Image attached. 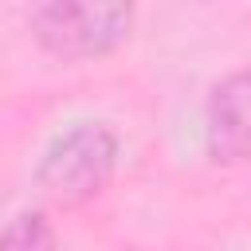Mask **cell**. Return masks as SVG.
<instances>
[{
	"label": "cell",
	"mask_w": 251,
	"mask_h": 251,
	"mask_svg": "<svg viewBox=\"0 0 251 251\" xmlns=\"http://www.w3.org/2000/svg\"><path fill=\"white\" fill-rule=\"evenodd\" d=\"M137 20V0H27V31L59 63L114 55Z\"/></svg>",
	"instance_id": "obj_1"
},
{
	"label": "cell",
	"mask_w": 251,
	"mask_h": 251,
	"mask_svg": "<svg viewBox=\"0 0 251 251\" xmlns=\"http://www.w3.org/2000/svg\"><path fill=\"white\" fill-rule=\"evenodd\" d=\"M118 169V133L106 122H75L47 141L35 165V192L51 208L90 204Z\"/></svg>",
	"instance_id": "obj_2"
},
{
	"label": "cell",
	"mask_w": 251,
	"mask_h": 251,
	"mask_svg": "<svg viewBox=\"0 0 251 251\" xmlns=\"http://www.w3.org/2000/svg\"><path fill=\"white\" fill-rule=\"evenodd\" d=\"M204 149L216 165L251 161V67L224 75L204 102Z\"/></svg>",
	"instance_id": "obj_3"
},
{
	"label": "cell",
	"mask_w": 251,
	"mask_h": 251,
	"mask_svg": "<svg viewBox=\"0 0 251 251\" xmlns=\"http://www.w3.org/2000/svg\"><path fill=\"white\" fill-rule=\"evenodd\" d=\"M0 251H59L55 227L43 212H16L4 227V247Z\"/></svg>",
	"instance_id": "obj_4"
}]
</instances>
